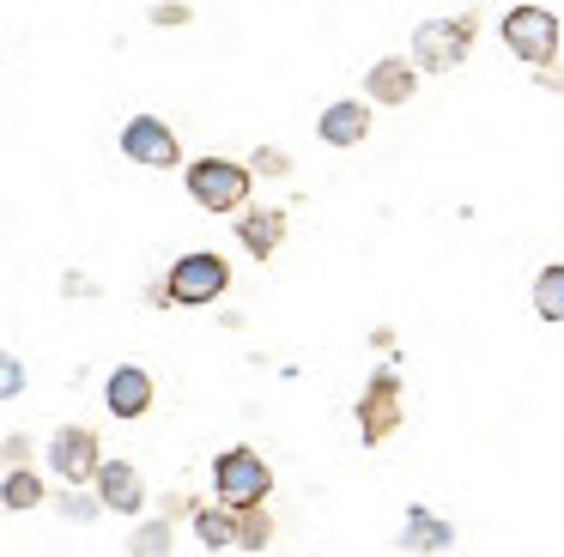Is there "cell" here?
Masks as SVG:
<instances>
[{
    "label": "cell",
    "instance_id": "19",
    "mask_svg": "<svg viewBox=\"0 0 564 557\" xmlns=\"http://www.w3.org/2000/svg\"><path fill=\"white\" fill-rule=\"evenodd\" d=\"M273 545V515L261 503L237 509V551H268Z\"/></svg>",
    "mask_w": 564,
    "mask_h": 557
},
{
    "label": "cell",
    "instance_id": "20",
    "mask_svg": "<svg viewBox=\"0 0 564 557\" xmlns=\"http://www.w3.org/2000/svg\"><path fill=\"white\" fill-rule=\"evenodd\" d=\"M62 515H67V521H98L104 503H98V496H86L79 484H67V491H62Z\"/></svg>",
    "mask_w": 564,
    "mask_h": 557
},
{
    "label": "cell",
    "instance_id": "3",
    "mask_svg": "<svg viewBox=\"0 0 564 557\" xmlns=\"http://www.w3.org/2000/svg\"><path fill=\"white\" fill-rule=\"evenodd\" d=\"M479 36V19L474 12H449V19H431L413 31V61L419 73H455L467 61V48H474Z\"/></svg>",
    "mask_w": 564,
    "mask_h": 557
},
{
    "label": "cell",
    "instance_id": "18",
    "mask_svg": "<svg viewBox=\"0 0 564 557\" xmlns=\"http://www.w3.org/2000/svg\"><path fill=\"white\" fill-rule=\"evenodd\" d=\"M43 503V479L31 467H7L0 479V509H37Z\"/></svg>",
    "mask_w": 564,
    "mask_h": 557
},
{
    "label": "cell",
    "instance_id": "7",
    "mask_svg": "<svg viewBox=\"0 0 564 557\" xmlns=\"http://www.w3.org/2000/svg\"><path fill=\"white\" fill-rule=\"evenodd\" d=\"M104 467V448H98V430H86V424H67V430L50 436V472L62 484H86L98 479Z\"/></svg>",
    "mask_w": 564,
    "mask_h": 557
},
{
    "label": "cell",
    "instance_id": "17",
    "mask_svg": "<svg viewBox=\"0 0 564 557\" xmlns=\"http://www.w3.org/2000/svg\"><path fill=\"white\" fill-rule=\"evenodd\" d=\"M171 551H176L171 515H159V521H140V527L128 533V557H171Z\"/></svg>",
    "mask_w": 564,
    "mask_h": 557
},
{
    "label": "cell",
    "instance_id": "15",
    "mask_svg": "<svg viewBox=\"0 0 564 557\" xmlns=\"http://www.w3.org/2000/svg\"><path fill=\"white\" fill-rule=\"evenodd\" d=\"M401 545H413V551H425V557H431V551H449L455 533H449V521H437L431 509H413V515H406Z\"/></svg>",
    "mask_w": 564,
    "mask_h": 557
},
{
    "label": "cell",
    "instance_id": "4",
    "mask_svg": "<svg viewBox=\"0 0 564 557\" xmlns=\"http://www.w3.org/2000/svg\"><path fill=\"white\" fill-rule=\"evenodd\" d=\"M213 491H219L225 509H249V503H268L273 491V467L256 455L249 443L225 448L219 460H213Z\"/></svg>",
    "mask_w": 564,
    "mask_h": 557
},
{
    "label": "cell",
    "instance_id": "12",
    "mask_svg": "<svg viewBox=\"0 0 564 557\" xmlns=\"http://www.w3.org/2000/svg\"><path fill=\"white\" fill-rule=\"evenodd\" d=\"M91 484H98V503L116 509V515H134V509L147 503V484H140V472L128 467V460H104Z\"/></svg>",
    "mask_w": 564,
    "mask_h": 557
},
{
    "label": "cell",
    "instance_id": "21",
    "mask_svg": "<svg viewBox=\"0 0 564 557\" xmlns=\"http://www.w3.org/2000/svg\"><path fill=\"white\" fill-rule=\"evenodd\" d=\"M188 19H195L188 0H159V7H152V24H159V31H183Z\"/></svg>",
    "mask_w": 564,
    "mask_h": 557
},
{
    "label": "cell",
    "instance_id": "2",
    "mask_svg": "<svg viewBox=\"0 0 564 557\" xmlns=\"http://www.w3.org/2000/svg\"><path fill=\"white\" fill-rule=\"evenodd\" d=\"M225 285H231V266H225V254L195 249V254H183V261L164 273V285L152 291V297H159V303H183V309H207V303L225 297Z\"/></svg>",
    "mask_w": 564,
    "mask_h": 557
},
{
    "label": "cell",
    "instance_id": "6",
    "mask_svg": "<svg viewBox=\"0 0 564 557\" xmlns=\"http://www.w3.org/2000/svg\"><path fill=\"white\" fill-rule=\"evenodd\" d=\"M394 430H401V375L377 370V375H370V387L358 394V436L377 448V443H389Z\"/></svg>",
    "mask_w": 564,
    "mask_h": 557
},
{
    "label": "cell",
    "instance_id": "16",
    "mask_svg": "<svg viewBox=\"0 0 564 557\" xmlns=\"http://www.w3.org/2000/svg\"><path fill=\"white\" fill-rule=\"evenodd\" d=\"M534 315L540 321H564V261L534 273Z\"/></svg>",
    "mask_w": 564,
    "mask_h": 557
},
{
    "label": "cell",
    "instance_id": "8",
    "mask_svg": "<svg viewBox=\"0 0 564 557\" xmlns=\"http://www.w3.org/2000/svg\"><path fill=\"white\" fill-rule=\"evenodd\" d=\"M122 152L134 157L140 170H176L183 164V145H176V133H171V121H159V116H134L122 128Z\"/></svg>",
    "mask_w": 564,
    "mask_h": 557
},
{
    "label": "cell",
    "instance_id": "9",
    "mask_svg": "<svg viewBox=\"0 0 564 557\" xmlns=\"http://www.w3.org/2000/svg\"><path fill=\"white\" fill-rule=\"evenodd\" d=\"M365 91H370V103L401 109L406 97L419 91V61H413V55H382L377 67L365 73Z\"/></svg>",
    "mask_w": 564,
    "mask_h": 557
},
{
    "label": "cell",
    "instance_id": "13",
    "mask_svg": "<svg viewBox=\"0 0 564 557\" xmlns=\"http://www.w3.org/2000/svg\"><path fill=\"white\" fill-rule=\"evenodd\" d=\"M316 133L328 145H358V140H370V103H328L322 109V121H316Z\"/></svg>",
    "mask_w": 564,
    "mask_h": 557
},
{
    "label": "cell",
    "instance_id": "22",
    "mask_svg": "<svg viewBox=\"0 0 564 557\" xmlns=\"http://www.w3.org/2000/svg\"><path fill=\"white\" fill-rule=\"evenodd\" d=\"M25 394V363L13 351H0V400H19Z\"/></svg>",
    "mask_w": 564,
    "mask_h": 557
},
{
    "label": "cell",
    "instance_id": "1",
    "mask_svg": "<svg viewBox=\"0 0 564 557\" xmlns=\"http://www.w3.org/2000/svg\"><path fill=\"white\" fill-rule=\"evenodd\" d=\"M183 182H188V200H195L200 212H243L256 170L237 164V157H195V164L183 170Z\"/></svg>",
    "mask_w": 564,
    "mask_h": 557
},
{
    "label": "cell",
    "instance_id": "23",
    "mask_svg": "<svg viewBox=\"0 0 564 557\" xmlns=\"http://www.w3.org/2000/svg\"><path fill=\"white\" fill-rule=\"evenodd\" d=\"M249 170H256V176H285V170H292V152H273V145H261V152L249 157Z\"/></svg>",
    "mask_w": 564,
    "mask_h": 557
},
{
    "label": "cell",
    "instance_id": "24",
    "mask_svg": "<svg viewBox=\"0 0 564 557\" xmlns=\"http://www.w3.org/2000/svg\"><path fill=\"white\" fill-rule=\"evenodd\" d=\"M25 455H31L25 436H7V443H0V467H25Z\"/></svg>",
    "mask_w": 564,
    "mask_h": 557
},
{
    "label": "cell",
    "instance_id": "14",
    "mask_svg": "<svg viewBox=\"0 0 564 557\" xmlns=\"http://www.w3.org/2000/svg\"><path fill=\"white\" fill-rule=\"evenodd\" d=\"M195 539L207 545V551H225V545H237V509H213V503H195Z\"/></svg>",
    "mask_w": 564,
    "mask_h": 557
},
{
    "label": "cell",
    "instance_id": "10",
    "mask_svg": "<svg viewBox=\"0 0 564 557\" xmlns=\"http://www.w3.org/2000/svg\"><path fill=\"white\" fill-rule=\"evenodd\" d=\"M104 406H110L116 418H147L152 412V375L140 370V363H116L110 382H104Z\"/></svg>",
    "mask_w": 564,
    "mask_h": 557
},
{
    "label": "cell",
    "instance_id": "5",
    "mask_svg": "<svg viewBox=\"0 0 564 557\" xmlns=\"http://www.w3.org/2000/svg\"><path fill=\"white\" fill-rule=\"evenodd\" d=\"M498 31H503V48H510L516 61H528V67H552V61H558V12L510 7Z\"/></svg>",
    "mask_w": 564,
    "mask_h": 557
},
{
    "label": "cell",
    "instance_id": "11",
    "mask_svg": "<svg viewBox=\"0 0 564 557\" xmlns=\"http://www.w3.org/2000/svg\"><path fill=\"white\" fill-rule=\"evenodd\" d=\"M237 242H243L256 261H273L280 242H285V212L280 206H249V212L237 218Z\"/></svg>",
    "mask_w": 564,
    "mask_h": 557
}]
</instances>
